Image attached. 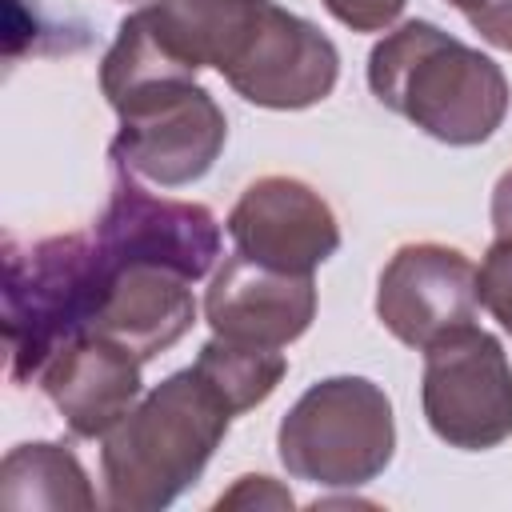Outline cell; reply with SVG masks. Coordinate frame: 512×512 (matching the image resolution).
I'll return each mask as SVG.
<instances>
[{
	"label": "cell",
	"instance_id": "1",
	"mask_svg": "<svg viewBox=\"0 0 512 512\" xmlns=\"http://www.w3.org/2000/svg\"><path fill=\"white\" fill-rule=\"evenodd\" d=\"M152 12L196 68H216L256 108L300 112L340 80L336 44L276 0H152Z\"/></svg>",
	"mask_w": 512,
	"mask_h": 512
},
{
	"label": "cell",
	"instance_id": "2",
	"mask_svg": "<svg viewBox=\"0 0 512 512\" xmlns=\"http://www.w3.org/2000/svg\"><path fill=\"white\" fill-rule=\"evenodd\" d=\"M232 416L196 364L164 376L100 440L104 504L112 512H160L180 500L228 436Z\"/></svg>",
	"mask_w": 512,
	"mask_h": 512
},
{
	"label": "cell",
	"instance_id": "3",
	"mask_svg": "<svg viewBox=\"0 0 512 512\" xmlns=\"http://www.w3.org/2000/svg\"><path fill=\"white\" fill-rule=\"evenodd\" d=\"M368 88L388 112L452 148L492 140L512 104L504 68L432 20H404L376 40Z\"/></svg>",
	"mask_w": 512,
	"mask_h": 512
},
{
	"label": "cell",
	"instance_id": "4",
	"mask_svg": "<svg viewBox=\"0 0 512 512\" xmlns=\"http://www.w3.org/2000/svg\"><path fill=\"white\" fill-rule=\"evenodd\" d=\"M108 260L92 236L68 232L36 244H4V340L12 384H32L48 360L92 332Z\"/></svg>",
	"mask_w": 512,
	"mask_h": 512
},
{
	"label": "cell",
	"instance_id": "5",
	"mask_svg": "<svg viewBox=\"0 0 512 512\" xmlns=\"http://www.w3.org/2000/svg\"><path fill=\"white\" fill-rule=\"evenodd\" d=\"M276 452L284 472L304 484L360 488L392 464V400L368 376H328L284 412Z\"/></svg>",
	"mask_w": 512,
	"mask_h": 512
},
{
	"label": "cell",
	"instance_id": "6",
	"mask_svg": "<svg viewBox=\"0 0 512 512\" xmlns=\"http://www.w3.org/2000/svg\"><path fill=\"white\" fill-rule=\"evenodd\" d=\"M112 112L120 116V132L108 148L116 172L160 188H184L208 176L228 140L224 108L196 80L136 92Z\"/></svg>",
	"mask_w": 512,
	"mask_h": 512
},
{
	"label": "cell",
	"instance_id": "7",
	"mask_svg": "<svg viewBox=\"0 0 512 512\" xmlns=\"http://www.w3.org/2000/svg\"><path fill=\"white\" fill-rule=\"evenodd\" d=\"M420 408L436 440L484 452L512 436V360L504 344L468 324L424 348Z\"/></svg>",
	"mask_w": 512,
	"mask_h": 512
},
{
	"label": "cell",
	"instance_id": "8",
	"mask_svg": "<svg viewBox=\"0 0 512 512\" xmlns=\"http://www.w3.org/2000/svg\"><path fill=\"white\" fill-rule=\"evenodd\" d=\"M92 240L112 264L144 260L172 268L192 284L220 260V224L204 204L152 196L128 172H116Z\"/></svg>",
	"mask_w": 512,
	"mask_h": 512
},
{
	"label": "cell",
	"instance_id": "9",
	"mask_svg": "<svg viewBox=\"0 0 512 512\" xmlns=\"http://www.w3.org/2000/svg\"><path fill=\"white\" fill-rule=\"evenodd\" d=\"M380 324L408 348L424 352L436 340L476 324V264L448 244H404L380 272L376 284Z\"/></svg>",
	"mask_w": 512,
	"mask_h": 512
},
{
	"label": "cell",
	"instance_id": "10",
	"mask_svg": "<svg viewBox=\"0 0 512 512\" xmlns=\"http://www.w3.org/2000/svg\"><path fill=\"white\" fill-rule=\"evenodd\" d=\"M224 228L240 256L300 276H312L340 248L332 204L296 176L252 180L232 204Z\"/></svg>",
	"mask_w": 512,
	"mask_h": 512
},
{
	"label": "cell",
	"instance_id": "11",
	"mask_svg": "<svg viewBox=\"0 0 512 512\" xmlns=\"http://www.w3.org/2000/svg\"><path fill=\"white\" fill-rule=\"evenodd\" d=\"M204 320L212 336L260 348H288L316 320V280L232 252L208 280Z\"/></svg>",
	"mask_w": 512,
	"mask_h": 512
},
{
	"label": "cell",
	"instance_id": "12",
	"mask_svg": "<svg viewBox=\"0 0 512 512\" xmlns=\"http://www.w3.org/2000/svg\"><path fill=\"white\" fill-rule=\"evenodd\" d=\"M140 368L144 360L132 348L100 332H84L48 360L36 384L76 440H104L144 392Z\"/></svg>",
	"mask_w": 512,
	"mask_h": 512
},
{
	"label": "cell",
	"instance_id": "13",
	"mask_svg": "<svg viewBox=\"0 0 512 512\" xmlns=\"http://www.w3.org/2000/svg\"><path fill=\"white\" fill-rule=\"evenodd\" d=\"M192 324H196L192 280L144 260H128V264L108 260V284L92 332L132 348L140 360H152L172 344H180L192 332Z\"/></svg>",
	"mask_w": 512,
	"mask_h": 512
},
{
	"label": "cell",
	"instance_id": "14",
	"mask_svg": "<svg viewBox=\"0 0 512 512\" xmlns=\"http://www.w3.org/2000/svg\"><path fill=\"white\" fill-rule=\"evenodd\" d=\"M0 504L4 508H80L92 512L100 500L88 484L84 464L68 444L32 440L16 444L0 464Z\"/></svg>",
	"mask_w": 512,
	"mask_h": 512
},
{
	"label": "cell",
	"instance_id": "15",
	"mask_svg": "<svg viewBox=\"0 0 512 512\" xmlns=\"http://www.w3.org/2000/svg\"><path fill=\"white\" fill-rule=\"evenodd\" d=\"M196 368L208 376V384L240 416V412H248L256 404H264L280 388V380L288 372V360H284L280 348H260V344H240V340L212 336L200 348Z\"/></svg>",
	"mask_w": 512,
	"mask_h": 512
},
{
	"label": "cell",
	"instance_id": "16",
	"mask_svg": "<svg viewBox=\"0 0 512 512\" xmlns=\"http://www.w3.org/2000/svg\"><path fill=\"white\" fill-rule=\"evenodd\" d=\"M476 296L492 320L512 332V236H496L476 268Z\"/></svg>",
	"mask_w": 512,
	"mask_h": 512
},
{
	"label": "cell",
	"instance_id": "17",
	"mask_svg": "<svg viewBox=\"0 0 512 512\" xmlns=\"http://www.w3.org/2000/svg\"><path fill=\"white\" fill-rule=\"evenodd\" d=\"M332 20H340L352 32H388L408 0H320Z\"/></svg>",
	"mask_w": 512,
	"mask_h": 512
},
{
	"label": "cell",
	"instance_id": "18",
	"mask_svg": "<svg viewBox=\"0 0 512 512\" xmlns=\"http://www.w3.org/2000/svg\"><path fill=\"white\" fill-rule=\"evenodd\" d=\"M456 12H464V20L472 24V32H480L484 44L512 52V0H448Z\"/></svg>",
	"mask_w": 512,
	"mask_h": 512
},
{
	"label": "cell",
	"instance_id": "19",
	"mask_svg": "<svg viewBox=\"0 0 512 512\" xmlns=\"http://www.w3.org/2000/svg\"><path fill=\"white\" fill-rule=\"evenodd\" d=\"M292 492L280 488L272 476H240L232 492L216 500V508H292Z\"/></svg>",
	"mask_w": 512,
	"mask_h": 512
},
{
	"label": "cell",
	"instance_id": "20",
	"mask_svg": "<svg viewBox=\"0 0 512 512\" xmlns=\"http://www.w3.org/2000/svg\"><path fill=\"white\" fill-rule=\"evenodd\" d=\"M492 232L496 236H512V168L492 188Z\"/></svg>",
	"mask_w": 512,
	"mask_h": 512
},
{
	"label": "cell",
	"instance_id": "21",
	"mask_svg": "<svg viewBox=\"0 0 512 512\" xmlns=\"http://www.w3.org/2000/svg\"><path fill=\"white\" fill-rule=\"evenodd\" d=\"M120 4H136V8H144V4H152V0H120Z\"/></svg>",
	"mask_w": 512,
	"mask_h": 512
}]
</instances>
